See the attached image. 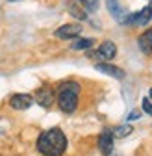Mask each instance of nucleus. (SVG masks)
I'll return each mask as SVG.
<instances>
[{"label":"nucleus","mask_w":152,"mask_h":156,"mask_svg":"<svg viewBox=\"0 0 152 156\" xmlns=\"http://www.w3.org/2000/svg\"><path fill=\"white\" fill-rule=\"evenodd\" d=\"M141 108H143V112H145V113L152 115V101L148 99V97H145V99L141 101Z\"/></svg>","instance_id":"2eb2a0df"},{"label":"nucleus","mask_w":152,"mask_h":156,"mask_svg":"<svg viewBox=\"0 0 152 156\" xmlns=\"http://www.w3.org/2000/svg\"><path fill=\"white\" fill-rule=\"evenodd\" d=\"M37 151L43 156H63L67 151V138L61 128H48L37 138Z\"/></svg>","instance_id":"f257e3e1"},{"label":"nucleus","mask_w":152,"mask_h":156,"mask_svg":"<svg viewBox=\"0 0 152 156\" xmlns=\"http://www.w3.org/2000/svg\"><path fill=\"white\" fill-rule=\"evenodd\" d=\"M139 115H141V113H139L137 110H134V112H130V115L126 117V119H128V121H136V119H137Z\"/></svg>","instance_id":"dca6fc26"},{"label":"nucleus","mask_w":152,"mask_h":156,"mask_svg":"<svg viewBox=\"0 0 152 156\" xmlns=\"http://www.w3.org/2000/svg\"><path fill=\"white\" fill-rule=\"evenodd\" d=\"M150 19H152V15H150L148 8H143L141 11H136V13H132V15H130L128 24H134V26H143V24H147V23L150 21Z\"/></svg>","instance_id":"9b49d317"},{"label":"nucleus","mask_w":152,"mask_h":156,"mask_svg":"<svg viewBox=\"0 0 152 156\" xmlns=\"http://www.w3.org/2000/svg\"><path fill=\"white\" fill-rule=\"evenodd\" d=\"M106 6H108L109 13L113 15V19H115L117 23H121V24H128V19H130L132 13H128V11L121 6L119 0H106Z\"/></svg>","instance_id":"7ed1b4c3"},{"label":"nucleus","mask_w":152,"mask_h":156,"mask_svg":"<svg viewBox=\"0 0 152 156\" xmlns=\"http://www.w3.org/2000/svg\"><path fill=\"white\" fill-rule=\"evenodd\" d=\"M137 47H139V50H141L145 56H150V54H152V28L145 30V32L137 37Z\"/></svg>","instance_id":"1a4fd4ad"},{"label":"nucleus","mask_w":152,"mask_h":156,"mask_svg":"<svg viewBox=\"0 0 152 156\" xmlns=\"http://www.w3.org/2000/svg\"><path fill=\"white\" fill-rule=\"evenodd\" d=\"M8 2H17V0H8Z\"/></svg>","instance_id":"6ab92c4d"},{"label":"nucleus","mask_w":152,"mask_h":156,"mask_svg":"<svg viewBox=\"0 0 152 156\" xmlns=\"http://www.w3.org/2000/svg\"><path fill=\"white\" fill-rule=\"evenodd\" d=\"M93 45H95V41H93V39H89V37H84V39H74V41H72V45H71V48H72V50H89Z\"/></svg>","instance_id":"ddd939ff"},{"label":"nucleus","mask_w":152,"mask_h":156,"mask_svg":"<svg viewBox=\"0 0 152 156\" xmlns=\"http://www.w3.org/2000/svg\"><path fill=\"white\" fill-rule=\"evenodd\" d=\"M113 132V136H117V138H126V136H130L132 132H134V128H132V125H119V126H115L111 130Z\"/></svg>","instance_id":"4468645a"},{"label":"nucleus","mask_w":152,"mask_h":156,"mask_svg":"<svg viewBox=\"0 0 152 156\" xmlns=\"http://www.w3.org/2000/svg\"><path fill=\"white\" fill-rule=\"evenodd\" d=\"M80 89L82 86L74 80H67L61 82L58 86V106L61 112L65 113H72L76 108H78V97H80Z\"/></svg>","instance_id":"f03ea898"},{"label":"nucleus","mask_w":152,"mask_h":156,"mask_svg":"<svg viewBox=\"0 0 152 156\" xmlns=\"http://www.w3.org/2000/svg\"><path fill=\"white\" fill-rule=\"evenodd\" d=\"M95 69H97L98 73H104V74H108V76L117 78V80H123V78H124V71H123L121 67L111 65V63H97V65H95Z\"/></svg>","instance_id":"9d476101"},{"label":"nucleus","mask_w":152,"mask_h":156,"mask_svg":"<svg viewBox=\"0 0 152 156\" xmlns=\"http://www.w3.org/2000/svg\"><path fill=\"white\" fill-rule=\"evenodd\" d=\"M148 99L152 101V87H150V91H148Z\"/></svg>","instance_id":"a211bd4d"},{"label":"nucleus","mask_w":152,"mask_h":156,"mask_svg":"<svg viewBox=\"0 0 152 156\" xmlns=\"http://www.w3.org/2000/svg\"><path fill=\"white\" fill-rule=\"evenodd\" d=\"M115 54H117L115 43H113V41H104V43L98 47V50L95 52V54H91V56H93V58H98V60H113V58H115Z\"/></svg>","instance_id":"423d86ee"},{"label":"nucleus","mask_w":152,"mask_h":156,"mask_svg":"<svg viewBox=\"0 0 152 156\" xmlns=\"http://www.w3.org/2000/svg\"><path fill=\"white\" fill-rule=\"evenodd\" d=\"M35 101L39 102L43 108H50L54 104V89H50L47 86L39 87V89L35 91Z\"/></svg>","instance_id":"0eeeda50"},{"label":"nucleus","mask_w":152,"mask_h":156,"mask_svg":"<svg viewBox=\"0 0 152 156\" xmlns=\"http://www.w3.org/2000/svg\"><path fill=\"white\" fill-rule=\"evenodd\" d=\"M32 104H33V97L26 93H17L9 99V106L13 110H28Z\"/></svg>","instance_id":"39448f33"},{"label":"nucleus","mask_w":152,"mask_h":156,"mask_svg":"<svg viewBox=\"0 0 152 156\" xmlns=\"http://www.w3.org/2000/svg\"><path fill=\"white\" fill-rule=\"evenodd\" d=\"M76 6H80L85 13H93L98 9V0H72Z\"/></svg>","instance_id":"f8f14e48"},{"label":"nucleus","mask_w":152,"mask_h":156,"mask_svg":"<svg viewBox=\"0 0 152 156\" xmlns=\"http://www.w3.org/2000/svg\"><path fill=\"white\" fill-rule=\"evenodd\" d=\"M113 132L111 130H104L100 136H98V149L104 156H108L111 151H113Z\"/></svg>","instance_id":"6e6552de"},{"label":"nucleus","mask_w":152,"mask_h":156,"mask_svg":"<svg viewBox=\"0 0 152 156\" xmlns=\"http://www.w3.org/2000/svg\"><path fill=\"white\" fill-rule=\"evenodd\" d=\"M80 34H82V26L76 24V23L63 24V26H60L58 30L54 32V35L58 39H74V37H78Z\"/></svg>","instance_id":"20e7f679"},{"label":"nucleus","mask_w":152,"mask_h":156,"mask_svg":"<svg viewBox=\"0 0 152 156\" xmlns=\"http://www.w3.org/2000/svg\"><path fill=\"white\" fill-rule=\"evenodd\" d=\"M147 8H148V11H150V15H152V0L148 2V6H147Z\"/></svg>","instance_id":"f3484780"}]
</instances>
